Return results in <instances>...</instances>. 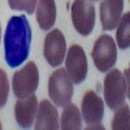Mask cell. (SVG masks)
<instances>
[{"instance_id": "obj_1", "label": "cell", "mask_w": 130, "mask_h": 130, "mask_svg": "<svg viewBox=\"0 0 130 130\" xmlns=\"http://www.w3.org/2000/svg\"><path fill=\"white\" fill-rule=\"evenodd\" d=\"M31 38L27 18L24 14L10 17L4 32V57L10 68L20 67L29 57Z\"/></svg>"}, {"instance_id": "obj_2", "label": "cell", "mask_w": 130, "mask_h": 130, "mask_svg": "<svg viewBox=\"0 0 130 130\" xmlns=\"http://www.w3.org/2000/svg\"><path fill=\"white\" fill-rule=\"evenodd\" d=\"M103 90L105 104L111 109L120 107L125 102V98H129V69L125 70V77L121 70H111L104 78Z\"/></svg>"}, {"instance_id": "obj_3", "label": "cell", "mask_w": 130, "mask_h": 130, "mask_svg": "<svg viewBox=\"0 0 130 130\" xmlns=\"http://www.w3.org/2000/svg\"><path fill=\"white\" fill-rule=\"evenodd\" d=\"M73 82L67 70L60 68L51 74L48 79V95L56 107H65L73 96Z\"/></svg>"}, {"instance_id": "obj_4", "label": "cell", "mask_w": 130, "mask_h": 130, "mask_svg": "<svg viewBox=\"0 0 130 130\" xmlns=\"http://www.w3.org/2000/svg\"><path fill=\"white\" fill-rule=\"evenodd\" d=\"M91 56L99 72L104 73L112 69L117 61V47L113 38L108 34L100 35L94 44Z\"/></svg>"}, {"instance_id": "obj_5", "label": "cell", "mask_w": 130, "mask_h": 130, "mask_svg": "<svg viewBox=\"0 0 130 130\" xmlns=\"http://www.w3.org/2000/svg\"><path fill=\"white\" fill-rule=\"evenodd\" d=\"M39 83V72L35 62H27L25 67L16 72L12 78L13 94L18 98H25L34 94Z\"/></svg>"}, {"instance_id": "obj_6", "label": "cell", "mask_w": 130, "mask_h": 130, "mask_svg": "<svg viewBox=\"0 0 130 130\" xmlns=\"http://www.w3.org/2000/svg\"><path fill=\"white\" fill-rule=\"evenodd\" d=\"M72 22L81 35H90L95 26L94 3L90 0H74L72 5Z\"/></svg>"}, {"instance_id": "obj_7", "label": "cell", "mask_w": 130, "mask_h": 130, "mask_svg": "<svg viewBox=\"0 0 130 130\" xmlns=\"http://www.w3.org/2000/svg\"><path fill=\"white\" fill-rule=\"evenodd\" d=\"M87 57L79 44H73L67 53L65 70L70 77L73 85L82 83L87 77Z\"/></svg>"}, {"instance_id": "obj_8", "label": "cell", "mask_w": 130, "mask_h": 130, "mask_svg": "<svg viewBox=\"0 0 130 130\" xmlns=\"http://www.w3.org/2000/svg\"><path fill=\"white\" fill-rule=\"evenodd\" d=\"M44 59L51 67H59L62 64L67 53V43L62 32L59 29H52L44 39Z\"/></svg>"}, {"instance_id": "obj_9", "label": "cell", "mask_w": 130, "mask_h": 130, "mask_svg": "<svg viewBox=\"0 0 130 130\" xmlns=\"http://www.w3.org/2000/svg\"><path fill=\"white\" fill-rule=\"evenodd\" d=\"M83 120L89 125H99L104 116L103 99L95 91H87L82 99Z\"/></svg>"}, {"instance_id": "obj_10", "label": "cell", "mask_w": 130, "mask_h": 130, "mask_svg": "<svg viewBox=\"0 0 130 130\" xmlns=\"http://www.w3.org/2000/svg\"><path fill=\"white\" fill-rule=\"evenodd\" d=\"M38 109V100L34 94L25 98H20L14 105L16 121L22 129H29L34 124V118Z\"/></svg>"}, {"instance_id": "obj_11", "label": "cell", "mask_w": 130, "mask_h": 130, "mask_svg": "<svg viewBox=\"0 0 130 130\" xmlns=\"http://www.w3.org/2000/svg\"><path fill=\"white\" fill-rule=\"evenodd\" d=\"M35 118L34 127L37 130H57L60 127L57 109L48 100H42L38 104Z\"/></svg>"}, {"instance_id": "obj_12", "label": "cell", "mask_w": 130, "mask_h": 130, "mask_svg": "<svg viewBox=\"0 0 130 130\" xmlns=\"http://www.w3.org/2000/svg\"><path fill=\"white\" fill-rule=\"evenodd\" d=\"M124 0H103L100 3V21L104 30H113L122 16Z\"/></svg>"}, {"instance_id": "obj_13", "label": "cell", "mask_w": 130, "mask_h": 130, "mask_svg": "<svg viewBox=\"0 0 130 130\" xmlns=\"http://www.w3.org/2000/svg\"><path fill=\"white\" fill-rule=\"evenodd\" d=\"M37 21L42 30H51L56 22L55 0H38Z\"/></svg>"}, {"instance_id": "obj_14", "label": "cell", "mask_w": 130, "mask_h": 130, "mask_svg": "<svg viewBox=\"0 0 130 130\" xmlns=\"http://www.w3.org/2000/svg\"><path fill=\"white\" fill-rule=\"evenodd\" d=\"M60 127L62 130H79L82 127V115L74 104L69 103L65 105L61 115Z\"/></svg>"}, {"instance_id": "obj_15", "label": "cell", "mask_w": 130, "mask_h": 130, "mask_svg": "<svg viewBox=\"0 0 130 130\" xmlns=\"http://www.w3.org/2000/svg\"><path fill=\"white\" fill-rule=\"evenodd\" d=\"M117 34H116V39H117V44L121 50H127L130 46V13L126 12L124 16H121L120 21L117 24Z\"/></svg>"}, {"instance_id": "obj_16", "label": "cell", "mask_w": 130, "mask_h": 130, "mask_svg": "<svg viewBox=\"0 0 130 130\" xmlns=\"http://www.w3.org/2000/svg\"><path fill=\"white\" fill-rule=\"evenodd\" d=\"M116 115L112 120V130H129L130 127V116H129V105L121 104L116 108Z\"/></svg>"}, {"instance_id": "obj_17", "label": "cell", "mask_w": 130, "mask_h": 130, "mask_svg": "<svg viewBox=\"0 0 130 130\" xmlns=\"http://www.w3.org/2000/svg\"><path fill=\"white\" fill-rule=\"evenodd\" d=\"M38 0H8L9 7L14 10H25L26 13L31 14L35 10Z\"/></svg>"}, {"instance_id": "obj_18", "label": "cell", "mask_w": 130, "mask_h": 130, "mask_svg": "<svg viewBox=\"0 0 130 130\" xmlns=\"http://www.w3.org/2000/svg\"><path fill=\"white\" fill-rule=\"evenodd\" d=\"M8 94H9V82L7 73L0 68V108H3L8 100Z\"/></svg>"}, {"instance_id": "obj_19", "label": "cell", "mask_w": 130, "mask_h": 130, "mask_svg": "<svg viewBox=\"0 0 130 130\" xmlns=\"http://www.w3.org/2000/svg\"><path fill=\"white\" fill-rule=\"evenodd\" d=\"M0 38H2V25H0Z\"/></svg>"}, {"instance_id": "obj_20", "label": "cell", "mask_w": 130, "mask_h": 130, "mask_svg": "<svg viewBox=\"0 0 130 130\" xmlns=\"http://www.w3.org/2000/svg\"><path fill=\"white\" fill-rule=\"evenodd\" d=\"M90 2H94L95 3V2H99V0H90Z\"/></svg>"}, {"instance_id": "obj_21", "label": "cell", "mask_w": 130, "mask_h": 130, "mask_svg": "<svg viewBox=\"0 0 130 130\" xmlns=\"http://www.w3.org/2000/svg\"><path fill=\"white\" fill-rule=\"evenodd\" d=\"M0 129H2V124H0Z\"/></svg>"}]
</instances>
